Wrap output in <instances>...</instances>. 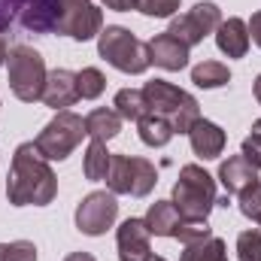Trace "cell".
<instances>
[{"label":"cell","mask_w":261,"mask_h":261,"mask_svg":"<svg viewBox=\"0 0 261 261\" xmlns=\"http://www.w3.org/2000/svg\"><path fill=\"white\" fill-rule=\"evenodd\" d=\"M6 55H9V46H6V37L0 34V67L6 64Z\"/></svg>","instance_id":"cell-37"},{"label":"cell","mask_w":261,"mask_h":261,"mask_svg":"<svg viewBox=\"0 0 261 261\" xmlns=\"http://www.w3.org/2000/svg\"><path fill=\"white\" fill-rule=\"evenodd\" d=\"M107 189L113 195H130V155H113Z\"/></svg>","instance_id":"cell-26"},{"label":"cell","mask_w":261,"mask_h":261,"mask_svg":"<svg viewBox=\"0 0 261 261\" xmlns=\"http://www.w3.org/2000/svg\"><path fill=\"white\" fill-rule=\"evenodd\" d=\"M216 179L222 182V189H225L228 195H240L243 189H249L252 182H258V170H255L243 155H231L228 161L219 164V176H216Z\"/></svg>","instance_id":"cell-15"},{"label":"cell","mask_w":261,"mask_h":261,"mask_svg":"<svg viewBox=\"0 0 261 261\" xmlns=\"http://www.w3.org/2000/svg\"><path fill=\"white\" fill-rule=\"evenodd\" d=\"M122 130V116L116 110H107V107H97L85 116V134L91 140H100V143H110L113 137H119Z\"/></svg>","instance_id":"cell-17"},{"label":"cell","mask_w":261,"mask_h":261,"mask_svg":"<svg viewBox=\"0 0 261 261\" xmlns=\"http://www.w3.org/2000/svg\"><path fill=\"white\" fill-rule=\"evenodd\" d=\"M107 9H116V12H130L137 9V0H100Z\"/></svg>","instance_id":"cell-35"},{"label":"cell","mask_w":261,"mask_h":261,"mask_svg":"<svg viewBox=\"0 0 261 261\" xmlns=\"http://www.w3.org/2000/svg\"><path fill=\"white\" fill-rule=\"evenodd\" d=\"M97 55L128 76H140L149 70V46L122 24H107L97 34Z\"/></svg>","instance_id":"cell-3"},{"label":"cell","mask_w":261,"mask_h":261,"mask_svg":"<svg viewBox=\"0 0 261 261\" xmlns=\"http://www.w3.org/2000/svg\"><path fill=\"white\" fill-rule=\"evenodd\" d=\"M58 18H61V0H28L18 24L31 34H52L58 31Z\"/></svg>","instance_id":"cell-12"},{"label":"cell","mask_w":261,"mask_h":261,"mask_svg":"<svg viewBox=\"0 0 261 261\" xmlns=\"http://www.w3.org/2000/svg\"><path fill=\"white\" fill-rule=\"evenodd\" d=\"M113 110L122 116V122H140L143 116H149V107H146L143 88H122V91H116Z\"/></svg>","instance_id":"cell-19"},{"label":"cell","mask_w":261,"mask_h":261,"mask_svg":"<svg viewBox=\"0 0 261 261\" xmlns=\"http://www.w3.org/2000/svg\"><path fill=\"white\" fill-rule=\"evenodd\" d=\"M58 195V176L52 170V161L43 158L34 140L21 143L12 152L6 197L12 206H49Z\"/></svg>","instance_id":"cell-1"},{"label":"cell","mask_w":261,"mask_h":261,"mask_svg":"<svg viewBox=\"0 0 261 261\" xmlns=\"http://www.w3.org/2000/svg\"><path fill=\"white\" fill-rule=\"evenodd\" d=\"M240 155H243L255 170H261V140H258V137H252V134H249V137L243 140V146H240Z\"/></svg>","instance_id":"cell-33"},{"label":"cell","mask_w":261,"mask_h":261,"mask_svg":"<svg viewBox=\"0 0 261 261\" xmlns=\"http://www.w3.org/2000/svg\"><path fill=\"white\" fill-rule=\"evenodd\" d=\"M100 31H103V12L91 0H61L58 34H64L76 43H88Z\"/></svg>","instance_id":"cell-8"},{"label":"cell","mask_w":261,"mask_h":261,"mask_svg":"<svg viewBox=\"0 0 261 261\" xmlns=\"http://www.w3.org/2000/svg\"><path fill=\"white\" fill-rule=\"evenodd\" d=\"M249 28L240 15H231V18H222V24L216 28V46L222 55L228 58H246L249 52Z\"/></svg>","instance_id":"cell-14"},{"label":"cell","mask_w":261,"mask_h":261,"mask_svg":"<svg viewBox=\"0 0 261 261\" xmlns=\"http://www.w3.org/2000/svg\"><path fill=\"white\" fill-rule=\"evenodd\" d=\"M252 94H255V100L261 103V73L255 76V85H252Z\"/></svg>","instance_id":"cell-38"},{"label":"cell","mask_w":261,"mask_h":261,"mask_svg":"<svg viewBox=\"0 0 261 261\" xmlns=\"http://www.w3.org/2000/svg\"><path fill=\"white\" fill-rule=\"evenodd\" d=\"M137 134H140V140H143L146 146H152V149H161V146H167V143L173 140L170 122L161 119V116H152V113L137 122Z\"/></svg>","instance_id":"cell-20"},{"label":"cell","mask_w":261,"mask_h":261,"mask_svg":"<svg viewBox=\"0 0 261 261\" xmlns=\"http://www.w3.org/2000/svg\"><path fill=\"white\" fill-rule=\"evenodd\" d=\"M116 246H119V258L122 261H149L152 252V234L146 228L143 219H125L116 231Z\"/></svg>","instance_id":"cell-9"},{"label":"cell","mask_w":261,"mask_h":261,"mask_svg":"<svg viewBox=\"0 0 261 261\" xmlns=\"http://www.w3.org/2000/svg\"><path fill=\"white\" fill-rule=\"evenodd\" d=\"M49 110L61 113L70 110L76 100H79V88H76V73L67 70V67H55L49 76H46V88H43V97H40Z\"/></svg>","instance_id":"cell-11"},{"label":"cell","mask_w":261,"mask_h":261,"mask_svg":"<svg viewBox=\"0 0 261 261\" xmlns=\"http://www.w3.org/2000/svg\"><path fill=\"white\" fill-rule=\"evenodd\" d=\"M24 3H28V0H0V34H6V31L21 18Z\"/></svg>","instance_id":"cell-31"},{"label":"cell","mask_w":261,"mask_h":261,"mask_svg":"<svg viewBox=\"0 0 261 261\" xmlns=\"http://www.w3.org/2000/svg\"><path fill=\"white\" fill-rule=\"evenodd\" d=\"M149 261H167V258H161V255H152V258H149Z\"/></svg>","instance_id":"cell-41"},{"label":"cell","mask_w":261,"mask_h":261,"mask_svg":"<svg viewBox=\"0 0 261 261\" xmlns=\"http://www.w3.org/2000/svg\"><path fill=\"white\" fill-rule=\"evenodd\" d=\"M252 137H258V140H261V119L252 122Z\"/></svg>","instance_id":"cell-39"},{"label":"cell","mask_w":261,"mask_h":261,"mask_svg":"<svg viewBox=\"0 0 261 261\" xmlns=\"http://www.w3.org/2000/svg\"><path fill=\"white\" fill-rule=\"evenodd\" d=\"M6 261H37V246L31 240H12L6 243Z\"/></svg>","instance_id":"cell-32"},{"label":"cell","mask_w":261,"mask_h":261,"mask_svg":"<svg viewBox=\"0 0 261 261\" xmlns=\"http://www.w3.org/2000/svg\"><path fill=\"white\" fill-rule=\"evenodd\" d=\"M237 197H240V200H237V203H240V213H243L246 219L258 222L261 219V182H252L249 189H243Z\"/></svg>","instance_id":"cell-30"},{"label":"cell","mask_w":261,"mask_h":261,"mask_svg":"<svg viewBox=\"0 0 261 261\" xmlns=\"http://www.w3.org/2000/svg\"><path fill=\"white\" fill-rule=\"evenodd\" d=\"M182 0H137V12L149 15V18H173L179 12Z\"/></svg>","instance_id":"cell-29"},{"label":"cell","mask_w":261,"mask_h":261,"mask_svg":"<svg viewBox=\"0 0 261 261\" xmlns=\"http://www.w3.org/2000/svg\"><path fill=\"white\" fill-rule=\"evenodd\" d=\"M246 28H249V40L261 49V9L258 12H252V18L246 21Z\"/></svg>","instance_id":"cell-34"},{"label":"cell","mask_w":261,"mask_h":261,"mask_svg":"<svg viewBox=\"0 0 261 261\" xmlns=\"http://www.w3.org/2000/svg\"><path fill=\"white\" fill-rule=\"evenodd\" d=\"M158 182V170L149 158H130V195L146 197Z\"/></svg>","instance_id":"cell-22"},{"label":"cell","mask_w":261,"mask_h":261,"mask_svg":"<svg viewBox=\"0 0 261 261\" xmlns=\"http://www.w3.org/2000/svg\"><path fill=\"white\" fill-rule=\"evenodd\" d=\"M237 258L261 261V228H249L237 237Z\"/></svg>","instance_id":"cell-28"},{"label":"cell","mask_w":261,"mask_h":261,"mask_svg":"<svg viewBox=\"0 0 261 261\" xmlns=\"http://www.w3.org/2000/svg\"><path fill=\"white\" fill-rule=\"evenodd\" d=\"M143 97H146V107L152 116H161L170 122L173 134H189L192 125L200 119V103L189 91L176 88L173 82L167 79H152L143 85Z\"/></svg>","instance_id":"cell-2"},{"label":"cell","mask_w":261,"mask_h":261,"mask_svg":"<svg viewBox=\"0 0 261 261\" xmlns=\"http://www.w3.org/2000/svg\"><path fill=\"white\" fill-rule=\"evenodd\" d=\"M206 237H213V228L206 225V219H179V228L173 234V240H179L182 246L206 240Z\"/></svg>","instance_id":"cell-27"},{"label":"cell","mask_w":261,"mask_h":261,"mask_svg":"<svg viewBox=\"0 0 261 261\" xmlns=\"http://www.w3.org/2000/svg\"><path fill=\"white\" fill-rule=\"evenodd\" d=\"M82 137H88L85 134V119L76 116L73 110H61V113H55V119L46 128L37 134L34 143H37V149L43 152L46 161H64V158H70L76 152Z\"/></svg>","instance_id":"cell-6"},{"label":"cell","mask_w":261,"mask_h":261,"mask_svg":"<svg viewBox=\"0 0 261 261\" xmlns=\"http://www.w3.org/2000/svg\"><path fill=\"white\" fill-rule=\"evenodd\" d=\"M76 231L85 237H100L107 234L116 219H119V200L113 192H91L79 200L76 206Z\"/></svg>","instance_id":"cell-7"},{"label":"cell","mask_w":261,"mask_h":261,"mask_svg":"<svg viewBox=\"0 0 261 261\" xmlns=\"http://www.w3.org/2000/svg\"><path fill=\"white\" fill-rule=\"evenodd\" d=\"M179 219H182V216H179V210L173 206V200H155V203L149 206V213L143 216L149 234H155V237H173L176 228H179Z\"/></svg>","instance_id":"cell-16"},{"label":"cell","mask_w":261,"mask_h":261,"mask_svg":"<svg viewBox=\"0 0 261 261\" xmlns=\"http://www.w3.org/2000/svg\"><path fill=\"white\" fill-rule=\"evenodd\" d=\"M189 21L195 24V31L200 37H206V34H216V28L222 24V9L213 3V0H203V3H195L189 12Z\"/></svg>","instance_id":"cell-24"},{"label":"cell","mask_w":261,"mask_h":261,"mask_svg":"<svg viewBox=\"0 0 261 261\" xmlns=\"http://www.w3.org/2000/svg\"><path fill=\"white\" fill-rule=\"evenodd\" d=\"M255 225H258V228H261V219H258V222H255Z\"/></svg>","instance_id":"cell-42"},{"label":"cell","mask_w":261,"mask_h":261,"mask_svg":"<svg viewBox=\"0 0 261 261\" xmlns=\"http://www.w3.org/2000/svg\"><path fill=\"white\" fill-rule=\"evenodd\" d=\"M64 261H97V258H94L91 252H70Z\"/></svg>","instance_id":"cell-36"},{"label":"cell","mask_w":261,"mask_h":261,"mask_svg":"<svg viewBox=\"0 0 261 261\" xmlns=\"http://www.w3.org/2000/svg\"><path fill=\"white\" fill-rule=\"evenodd\" d=\"M0 261H6V243H0Z\"/></svg>","instance_id":"cell-40"},{"label":"cell","mask_w":261,"mask_h":261,"mask_svg":"<svg viewBox=\"0 0 261 261\" xmlns=\"http://www.w3.org/2000/svg\"><path fill=\"white\" fill-rule=\"evenodd\" d=\"M179 261H228V246L222 237H206V240H197L189 243L186 252L179 255Z\"/></svg>","instance_id":"cell-21"},{"label":"cell","mask_w":261,"mask_h":261,"mask_svg":"<svg viewBox=\"0 0 261 261\" xmlns=\"http://www.w3.org/2000/svg\"><path fill=\"white\" fill-rule=\"evenodd\" d=\"M110 164H113V152L107 149V143L91 140L88 149H85V158H82V173H85V179H91V182H107Z\"/></svg>","instance_id":"cell-18"},{"label":"cell","mask_w":261,"mask_h":261,"mask_svg":"<svg viewBox=\"0 0 261 261\" xmlns=\"http://www.w3.org/2000/svg\"><path fill=\"white\" fill-rule=\"evenodd\" d=\"M149 64L161 67V70H167V73H176V70H186L189 67V46L182 43V40H176L173 34H155L149 43Z\"/></svg>","instance_id":"cell-10"},{"label":"cell","mask_w":261,"mask_h":261,"mask_svg":"<svg viewBox=\"0 0 261 261\" xmlns=\"http://www.w3.org/2000/svg\"><path fill=\"white\" fill-rule=\"evenodd\" d=\"M189 143H192V152H195L197 158L213 161V158H219V155L225 152L228 137H225V130L219 128L216 122L197 119L195 125H192V130H189Z\"/></svg>","instance_id":"cell-13"},{"label":"cell","mask_w":261,"mask_h":261,"mask_svg":"<svg viewBox=\"0 0 261 261\" xmlns=\"http://www.w3.org/2000/svg\"><path fill=\"white\" fill-rule=\"evenodd\" d=\"M76 88H79V100H97L107 91V76L97 67H82L76 73Z\"/></svg>","instance_id":"cell-25"},{"label":"cell","mask_w":261,"mask_h":261,"mask_svg":"<svg viewBox=\"0 0 261 261\" xmlns=\"http://www.w3.org/2000/svg\"><path fill=\"white\" fill-rule=\"evenodd\" d=\"M173 206L182 219H206L216 206V176H210L200 164L179 167V179L173 186Z\"/></svg>","instance_id":"cell-4"},{"label":"cell","mask_w":261,"mask_h":261,"mask_svg":"<svg viewBox=\"0 0 261 261\" xmlns=\"http://www.w3.org/2000/svg\"><path fill=\"white\" fill-rule=\"evenodd\" d=\"M192 82L197 88H222L231 82V70L222 61H200L197 67H192Z\"/></svg>","instance_id":"cell-23"},{"label":"cell","mask_w":261,"mask_h":261,"mask_svg":"<svg viewBox=\"0 0 261 261\" xmlns=\"http://www.w3.org/2000/svg\"><path fill=\"white\" fill-rule=\"evenodd\" d=\"M6 73H9V88L21 103H37L46 88V58L34 46H12L6 55Z\"/></svg>","instance_id":"cell-5"}]
</instances>
